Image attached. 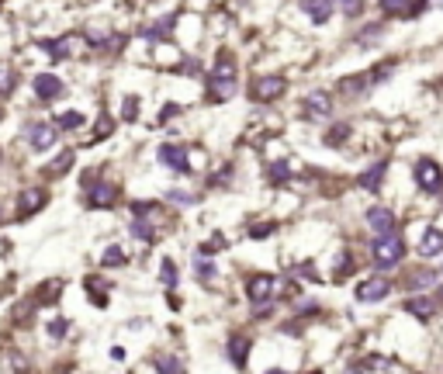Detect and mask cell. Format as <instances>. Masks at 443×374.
<instances>
[{"label": "cell", "mask_w": 443, "mask_h": 374, "mask_svg": "<svg viewBox=\"0 0 443 374\" xmlns=\"http://www.w3.org/2000/svg\"><path fill=\"white\" fill-rule=\"evenodd\" d=\"M267 173H270V180H274V184H284V180L291 177V166L277 160V163H270V170H267Z\"/></svg>", "instance_id": "d4e9b609"}, {"label": "cell", "mask_w": 443, "mask_h": 374, "mask_svg": "<svg viewBox=\"0 0 443 374\" xmlns=\"http://www.w3.org/2000/svg\"><path fill=\"white\" fill-rule=\"evenodd\" d=\"M332 115V97L325 90H316L305 97V118H329Z\"/></svg>", "instance_id": "9c48e42d"}, {"label": "cell", "mask_w": 443, "mask_h": 374, "mask_svg": "<svg viewBox=\"0 0 443 374\" xmlns=\"http://www.w3.org/2000/svg\"><path fill=\"white\" fill-rule=\"evenodd\" d=\"M25 135H28V146L32 149H49L56 139H59V132H56V125H49V122H35V125H28L25 128Z\"/></svg>", "instance_id": "5b68a950"}, {"label": "cell", "mask_w": 443, "mask_h": 374, "mask_svg": "<svg viewBox=\"0 0 443 374\" xmlns=\"http://www.w3.org/2000/svg\"><path fill=\"white\" fill-rule=\"evenodd\" d=\"M180 368H184V364H180V361H177V357H160V361H156V371H166V374H173V371H180Z\"/></svg>", "instance_id": "1f68e13d"}, {"label": "cell", "mask_w": 443, "mask_h": 374, "mask_svg": "<svg viewBox=\"0 0 443 374\" xmlns=\"http://www.w3.org/2000/svg\"><path fill=\"white\" fill-rule=\"evenodd\" d=\"M347 135H350V125H336V128H332V132L325 135V142H329V146H339V142H343Z\"/></svg>", "instance_id": "4316f807"}, {"label": "cell", "mask_w": 443, "mask_h": 374, "mask_svg": "<svg viewBox=\"0 0 443 374\" xmlns=\"http://www.w3.org/2000/svg\"><path fill=\"white\" fill-rule=\"evenodd\" d=\"M35 94H39L42 101H56V97L63 94V80L52 77V73H39V77H35Z\"/></svg>", "instance_id": "7c38bea8"}, {"label": "cell", "mask_w": 443, "mask_h": 374, "mask_svg": "<svg viewBox=\"0 0 443 374\" xmlns=\"http://www.w3.org/2000/svg\"><path fill=\"white\" fill-rule=\"evenodd\" d=\"M246 294H249V301H256V305L270 301V294H274V278H270V274H256V278H249Z\"/></svg>", "instance_id": "30bf717a"}, {"label": "cell", "mask_w": 443, "mask_h": 374, "mask_svg": "<svg viewBox=\"0 0 443 374\" xmlns=\"http://www.w3.org/2000/svg\"><path fill=\"white\" fill-rule=\"evenodd\" d=\"M94 132H97V139H108V135L115 132V122H111L108 115H101V118H97V125H94Z\"/></svg>", "instance_id": "83f0119b"}, {"label": "cell", "mask_w": 443, "mask_h": 374, "mask_svg": "<svg viewBox=\"0 0 443 374\" xmlns=\"http://www.w3.org/2000/svg\"><path fill=\"white\" fill-rule=\"evenodd\" d=\"M135 104H139L135 97H125V122H135V115H139V111H135Z\"/></svg>", "instance_id": "f35d334b"}, {"label": "cell", "mask_w": 443, "mask_h": 374, "mask_svg": "<svg viewBox=\"0 0 443 374\" xmlns=\"http://www.w3.org/2000/svg\"><path fill=\"white\" fill-rule=\"evenodd\" d=\"M249 232H253V236L260 239V236H270V232H274V225H253Z\"/></svg>", "instance_id": "60d3db41"}, {"label": "cell", "mask_w": 443, "mask_h": 374, "mask_svg": "<svg viewBox=\"0 0 443 374\" xmlns=\"http://www.w3.org/2000/svg\"><path fill=\"white\" fill-rule=\"evenodd\" d=\"M49 336H52V339H63V336H66V319H52V323H49Z\"/></svg>", "instance_id": "e575fe53"}, {"label": "cell", "mask_w": 443, "mask_h": 374, "mask_svg": "<svg viewBox=\"0 0 443 374\" xmlns=\"http://www.w3.org/2000/svg\"><path fill=\"white\" fill-rule=\"evenodd\" d=\"M388 291H392V285H388L385 278H370V281L357 285V301H363V305H370V301H385Z\"/></svg>", "instance_id": "8992f818"}, {"label": "cell", "mask_w": 443, "mask_h": 374, "mask_svg": "<svg viewBox=\"0 0 443 374\" xmlns=\"http://www.w3.org/2000/svg\"><path fill=\"white\" fill-rule=\"evenodd\" d=\"M437 285H440L437 270H416V278L405 281V288H437Z\"/></svg>", "instance_id": "d6986e66"}, {"label": "cell", "mask_w": 443, "mask_h": 374, "mask_svg": "<svg viewBox=\"0 0 443 374\" xmlns=\"http://www.w3.org/2000/svg\"><path fill=\"white\" fill-rule=\"evenodd\" d=\"M440 281H443V274H440ZM440 301H443V288H440Z\"/></svg>", "instance_id": "b9f144b4"}, {"label": "cell", "mask_w": 443, "mask_h": 374, "mask_svg": "<svg viewBox=\"0 0 443 374\" xmlns=\"http://www.w3.org/2000/svg\"><path fill=\"white\" fill-rule=\"evenodd\" d=\"M59 291H63V285H59V281H49V285H42V288H39L42 305H52V301L59 298Z\"/></svg>", "instance_id": "7402d4cb"}, {"label": "cell", "mask_w": 443, "mask_h": 374, "mask_svg": "<svg viewBox=\"0 0 443 374\" xmlns=\"http://www.w3.org/2000/svg\"><path fill=\"white\" fill-rule=\"evenodd\" d=\"M80 125H83L80 111H63V115H59V128H80Z\"/></svg>", "instance_id": "484cf974"}, {"label": "cell", "mask_w": 443, "mask_h": 374, "mask_svg": "<svg viewBox=\"0 0 443 374\" xmlns=\"http://www.w3.org/2000/svg\"><path fill=\"white\" fill-rule=\"evenodd\" d=\"M101 260H104V267H118V263H125V249L111 247L108 253H104V256H101Z\"/></svg>", "instance_id": "f1b7e54d"}, {"label": "cell", "mask_w": 443, "mask_h": 374, "mask_svg": "<svg viewBox=\"0 0 443 374\" xmlns=\"http://www.w3.org/2000/svg\"><path fill=\"white\" fill-rule=\"evenodd\" d=\"M392 70H395V63H381L378 70H370V80H367V83H381L388 73H392Z\"/></svg>", "instance_id": "d6a6232c"}, {"label": "cell", "mask_w": 443, "mask_h": 374, "mask_svg": "<svg viewBox=\"0 0 443 374\" xmlns=\"http://www.w3.org/2000/svg\"><path fill=\"white\" fill-rule=\"evenodd\" d=\"M87 201L94 208H111L118 201V187H115V184H97V187H90Z\"/></svg>", "instance_id": "4fadbf2b"}, {"label": "cell", "mask_w": 443, "mask_h": 374, "mask_svg": "<svg viewBox=\"0 0 443 374\" xmlns=\"http://www.w3.org/2000/svg\"><path fill=\"white\" fill-rule=\"evenodd\" d=\"M222 249V236H211V243H204L201 253H218Z\"/></svg>", "instance_id": "ab89813d"}, {"label": "cell", "mask_w": 443, "mask_h": 374, "mask_svg": "<svg viewBox=\"0 0 443 374\" xmlns=\"http://www.w3.org/2000/svg\"><path fill=\"white\" fill-rule=\"evenodd\" d=\"M156 160L163 166H170V170H177V173H187L191 166H187V149L184 146H177V142H163L160 149H156Z\"/></svg>", "instance_id": "277c9868"}, {"label": "cell", "mask_w": 443, "mask_h": 374, "mask_svg": "<svg viewBox=\"0 0 443 374\" xmlns=\"http://www.w3.org/2000/svg\"><path fill=\"white\" fill-rule=\"evenodd\" d=\"M132 232H135L139 239H149V243H153V236H156V232H153V229H149L142 218H135V222H132Z\"/></svg>", "instance_id": "f546056e"}, {"label": "cell", "mask_w": 443, "mask_h": 374, "mask_svg": "<svg viewBox=\"0 0 443 374\" xmlns=\"http://www.w3.org/2000/svg\"><path fill=\"white\" fill-rule=\"evenodd\" d=\"M163 285H166V288L177 285V267H173V260H163Z\"/></svg>", "instance_id": "4dcf8cb0"}, {"label": "cell", "mask_w": 443, "mask_h": 374, "mask_svg": "<svg viewBox=\"0 0 443 374\" xmlns=\"http://www.w3.org/2000/svg\"><path fill=\"white\" fill-rule=\"evenodd\" d=\"M232 94H236V59L222 52V56L215 59L211 73H208V97H211V101H225V97H232Z\"/></svg>", "instance_id": "6da1fadb"}, {"label": "cell", "mask_w": 443, "mask_h": 374, "mask_svg": "<svg viewBox=\"0 0 443 374\" xmlns=\"http://www.w3.org/2000/svg\"><path fill=\"white\" fill-rule=\"evenodd\" d=\"M170 28H173V18H163L156 21V28H146V39H163V35H170Z\"/></svg>", "instance_id": "cb8c5ba5"}, {"label": "cell", "mask_w": 443, "mask_h": 374, "mask_svg": "<svg viewBox=\"0 0 443 374\" xmlns=\"http://www.w3.org/2000/svg\"><path fill=\"white\" fill-rule=\"evenodd\" d=\"M437 4H440V7H443V0H437Z\"/></svg>", "instance_id": "7bdbcfd3"}, {"label": "cell", "mask_w": 443, "mask_h": 374, "mask_svg": "<svg viewBox=\"0 0 443 374\" xmlns=\"http://www.w3.org/2000/svg\"><path fill=\"white\" fill-rule=\"evenodd\" d=\"M42 205H45V191L42 187H25L21 198H18V218H32Z\"/></svg>", "instance_id": "ba28073f"}, {"label": "cell", "mask_w": 443, "mask_h": 374, "mask_svg": "<svg viewBox=\"0 0 443 374\" xmlns=\"http://www.w3.org/2000/svg\"><path fill=\"white\" fill-rule=\"evenodd\" d=\"M45 49H49V56H56V59H66V56H70V39L45 42Z\"/></svg>", "instance_id": "603a6c76"}, {"label": "cell", "mask_w": 443, "mask_h": 374, "mask_svg": "<svg viewBox=\"0 0 443 374\" xmlns=\"http://www.w3.org/2000/svg\"><path fill=\"white\" fill-rule=\"evenodd\" d=\"M416 184H419L423 191H430V194H440V187H443L440 163H433V160H419V163H416Z\"/></svg>", "instance_id": "3957f363"}, {"label": "cell", "mask_w": 443, "mask_h": 374, "mask_svg": "<svg viewBox=\"0 0 443 374\" xmlns=\"http://www.w3.org/2000/svg\"><path fill=\"white\" fill-rule=\"evenodd\" d=\"M367 222H370L374 236H388V232L399 229V222H395V215H392L388 208H370V211H367Z\"/></svg>", "instance_id": "8fae6325"}, {"label": "cell", "mask_w": 443, "mask_h": 374, "mask_svg": "<svg viewBox=\"0 0 443 374\" xmlns=\"http://www.w3.org/2000/svg\"><path fill=\"white\" fill-rule=\"evenodd\" d=\"M73 160H77V156H73V149L59 153V156H56V163H52L49 170H45V177H59V173H66V170L73 166Z\"/></svg>", "instance_id": "44dd1931"}, {"label": "cell", "mask_w": 443, "mask_h": 374, "mask_svg": "<svg viewBox=\"0 0 443 374\" xmlns=\"http://www.w3.org/2000/svg\"><path fill=\"white\" fill-rule=\"evenodd\" d=\"M339 90H343V94H361V90H363V77H350V80H343V83H339Z\"/></svg>", "instance_id": "836d02e7"}, {"label": "cell", "mask_w": 443, "mask_h": 374, "mask_svg": "<svg viewBox=\"0 0 443 374\" xmlns=\"http://www.w3.org/2000/svg\"><path fill=\"white\" fill-rule=\"evenodd\" d=\"M246 354H249V336H242V332L229 336V357L236 368H246Z\"/></svg>", "instance_id": "5bb4252c"}, {"label": "cell", "mask_w": 443, "mask_h": 374, "mask_svg": "<svg viewBox=\"0 0 443 374\" xmlns=\"http://www.w3.org/2000/svg\"><path fill=\"white\" fill-rule=\"evenodd\" d=\"M370 256H374V263H378V267H395V263L405 256V243L395 236V232L378 236V239H374V247H370Z\"/></svg>", "instance_id": "7a4b0ae2"}, {"label": "cell", "mask_w": 443, "mask_h": 374, "mask_svg": "<svg viewBox=\"0 0 443 374\" xmlns=\"http://www.w3.org/2000/svg\"><path fill=\"white\" fill-rule=\"evenodd\" d=\"M385 14L392 18H405V14H416L419 11V0H378Z\"/></svg>", "instance_id": "9a60e30c"}, {"label": "cell", "mask_w": 443, "mask_h": 374, "mask_svg": "<svg viewBox=\"0 0 443 374\" xmlns=\"http://www.w3.org/2000/svg\"><path fill=\"white\" fill-rule=\"evenodd\" d=\"M405 308L412 316H419V319H433V312H437V305L430 298H412V301H405Z\"/></svg>", "instance_id": "ffe728a7"}, {"label": "cell", "mask_w": 443, "mask_h": 374, "mask_svg": "<svg viewBox=\"0 0 443 374\" xmlns=\"http://www.w3.org/2000/svg\"><path fill=\"white\" fill-rule=\"evenodd\" d=\"M18 87V73H0V94H11Z\"/></svg>", "instance_id": "d590c367"}, {"label": "cell", "mask_w": 443, "mask_h": 374, "mask_svg": "<svg viewBox=\"0 0 443 374\" xmlns=\"http://www.w3.org/2000/svg\"><path fill=\"white\" fill-rule=\"evenodd\" d=\"M332 4H339L350 18H354V14H361V7H363V0H332Z\"/></svg>", "instance_id": "8d00e7d4"}, {"label": "cell", "mask_w": 443, "mask_h": 374, "mask_svg": "<svg viewBox=\"0 0 443 374\" xmlns=\"http://www.w3.org/2000/svg\"><path fill=\"white\" fill-rule=\"evenodd\" d=\"M194 267H198V278H201V281H211V278H215V267H211V263H204V260H198Z\"/></svg>", "instance_id": "74e56055"}, {"label": "cell", "mask_w": 443, "mask_h": 374, "mask_svg": "<svg viewBox=\"0 0 443 374\" xmlns=\"http://www.w3.org/2000/svg\"><path fill=\"white\" fill-rule=\"evenodd\" d=\"M385 173H388V163H378V166H370L367 173H361V177H357V184H361L363 191H370V187H378V184L385 180Z\"/></svg>", "instance_id": "ac0fdd59"}, {"label": "cell", "mask_w": 443, "mask_h": 374, "mask_svg": "<svg viewBox=\"0 0 443 374\" xmlns=\"http://www.w3.org/2000/svg\"><path fill=\"white\" fill-rule=\"evenodd\" d=\"M301 7L312 14V21H316V25H325V21H329V14H332V0H301Z\"/></svg>", "instance_id": "2e32d148"}, {"label": "cell", "mask_w": 443, "mask_h": 374, "mask_svg": "<svg viewBox=\"0 0 443 374\" xmlns=\"http://www.w3.org/2000/svg\"><path fill=\"white\" fill-rule=\"evenodd\" d=\"M284 90H287V80H284V77H260L256 87H253V97H256V101H277Z\"/></svg>", "instance_id": "52a82bcc"}, {"label": "cell", "mask_w": 443, "mask_h": 374, "mask_svg": "<svg viewBox=\"0 0 443 374\" xmlns=\"http://www.w3.org/2000/svg\"><path fill=\"white\" fill-rule=\"evenodd\" d=\"M419 253H423V256H440L443 253V232L430 229V232L423 236V243H419Z\"/></svg>", "instance_id": "e0dca14e"}]
</instances>
